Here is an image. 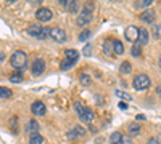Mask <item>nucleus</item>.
<instances>
[{
  "mask_svg": "<svg viewBox=\"0 0 161 144\" xmlns=\"http://www.w3.org/2000/svg\"><path fill=\"white\" fill-rule=\"evenodd\" d=\"M28 35L37 38V40H45L47 37H50V27H44V26H39V24H32L28 27Z\"/></svg>",
  "mask_w": 161,
  "mask_h": 144,
  "instance_id": "1",
  "label": "nucleus"
},
{
  "mask_svg": "<svg viewBox=\"0 0 161 144\" xmlns=\"http://www.w3.org/2000/svg\"><path fill=\"white\" fill-rule=\"evenodd\" d=\"M10 64L18 71L19 69L23 71V69H26V64H28V55L24 51H21V50H16L10 58Z\"/></svg>",
  "mask_w": 161,
  "mask_h": 144,
  "instance_id": "2",
  "label": "nucleus"
},
{
  "mask_svg": "<svg viewBox=\"0 0 161 144\" xmlns=\"http://www.w3.org/2000/svg\"><path fill=\"white\" fill-rule=\"evenodd\" d=\"M150 85H151V80H150V77L145 75V74H139V75H135V79L132 80V86L135 90H139V91L147 90Z\"/></svg>",
  "mask_w": 161,
  "mask_h": 144,
  "instance_id": "3",
  "label": "nucleus"
},
{
  "mask_svg": "<svg viewBox=\"0 0 161 144\" xmlns=\"http://www.w3.org/2000/svg\"><path fill=\"white\" fill-rule=\"evenodd\" d=\"M50 38H52L53 42H58V43H65V42L68 40L66 32H65L61 27H58V26L50 27Z\"/></svg>",
  "mask_w": 161,
  "mask_h": 144,
  "instance_id": "4",
  "label": "nucleus"
},
{
  "mask_svg": "<svg viewBox=\"0 0 161 144\" xmlns=\"http://www.w3.org/2000/svg\"><path fill=\"white\" fill-rule=\"evenodd\" d=\"M35 18H37V21H40V23H47V21H50L53 18V13H52L50 8L40 7V8H37V11H35Z\"/></svg>",
  "mask_w": 161,
  "mask_h": 144,
  "instance_id": "5",
  "label": "nucleus"
},
{
  "mask_svg": "<svg viewBox=\"0 0 161 144\" xmlns=\"http://www.w3.org/2000/svg\"><path fill=\"white\" fill-rule=\"evenodd\" d=\"M92 19H94V13L82 8V11H80L76 18V23L79 24V26H87L89 23H92Z\"/></svg>",
  "mask_w": 161,
  "mask_h": 144,
  "instance_id": "6",
  "label": "nucleus"
},
{
  "mask_svg": "<svg viewBox=\"0 0 161 144\" xmlns=\"http://www.w3.org/2000/svg\"><path fill=\"white\" fill-rule=\"evenodd\" d=\"M44 71H45V61L42 58H35L31 66L32 75H40V74H44Z\"/></svg>",
  "mask_w": 161,
  "mask_h": 144,
  "instance_id": "7",
  "label": "nucleus"
},
{
  "mask_svg": "<svg viewBox=\"0 0 161 144\" xmlns=\"http://www.w3.org/2000/svg\"><path fill=\"white\" fill-rule=\"evenodd\" d=\"M124 37L129 42H137L139 40V27L137 26H127L124 31Z\"/></svg>",
  "mask_w": 161,
  "mask_h": 144,
  "instance_id": "8",
  "label": "nucleus"
},
{
  "mask_svg": "<svg viewBox=\"0 0 161 144\" xmlns=\"http://www.w3.org/2000/svg\"><path fill=\"white\" fill-rule=\"evenodd\" d=\"M31 110H32V114H34V115H37V117H42V115H45V112H47V109H45V104H44L42 101H35V103H32Z\"/></svg>",
  "mask_w": 161,
  "mask_h": 144,
  "instance_id": "9",
  "label": "nucleus"
},
{
  "mask_svg": "<svg viewBox=\"0 0 161 144\" xmlns=\"http://www.w3.org/2000/svg\"><path fill=\"white\" fill-rule=\"evenodd\" d=\"M148 40H150V34H148L147 27H139V40H137V43L142 47V45H147Z\"/></svg>",
  "mask_w": 161,
  "mask_h": 144,
  "instance_id": "10",
  "label": "nucleus"
},
{
  "mask_svg": "<svg viewBox=\"0 0 161 144\" xmlns=\"http://www.w3.org/2000/svg\"><path fill=\"white\" fill-rule=\"evenodd\" d=\"M65 56H66V59L73 66L76 64L77 59H79V53H77V50H74V48H68V50H65Z\"/></svg>",
  "mask_w": 161,
  "mask_h": 144,
  "instance_id": "11",
  "label": "nucleus"
},
{
  "mask_svg": "<svg viewBox=\"0 0 161 144\" xmlns=\"http://www.w3.org/2000/svg\"><path fill=\"white\" fill-rule=\"evenodd\" d=\"M94 117H95L94 115V110H92L90 107H85V110L79 115V119L82 120L84 123H92V122H94Z\"/></svg>",
  "mask_w": 161,
  "mask_h": 144,
  "instance_id": "12",
  "label": "nucleus"
},
{
  "mask_svg": "<svg viewBox=\"0 0 161 144\" xmlns=\"http://www.w3.org/2000/svg\"><path fill=\"white\" fill-rule=\"evenodd\" d=\"M155 18H156V13H155L153 10H145L144 13L140 14V21H142V23H153L155 21Z\"/></svg>",
  "mask_w": 161,
  "mask_h": 144,
  "instance_id": "13",
  "label": "nucleus"
},
{
  "mask_svg": "<svg viewBox=\"0 0 161 144\" xmlns=\"http://www.w3.org/2000/svg\"><path fill=\"white\" fill-rule=\"evenodd\" d=\"M85 134V130L80 125H77V127H74V130H71L69 133H68V138H71V139H76V138H80Z\"/></svg>",
  "mask_w": 161,
  "mask_h": 144,
  "instance_id": "14",
  "label": "nucleus"
},
{
  "mask_svg": "<svg viewBox=\"0 0 161 144\" xmlns=\"http://www.w3.org/2000/svg\"><path fill=\"white\" fill-rule=\"evenodd\" d=\"M127 130H129V134H130V136H139L140 131H142V127H140L137 122H132V123H129Z\"/></svg>",
  "mask_w": 161,
  "mask_h": 144,
  "instance_id": "15",
  "label": "nucleus"
},
{
  "mask_svg": "<svg viewBox=\"0 0 161 144\" xmlns=\"http://www.w3.org/2000/svg\"><path fill=\"white\" fill-rule=\"evenodd\" d=\"M113 53H115V55H123V53H124V45H123V42L113 40Z\"/></svg>",
  "mask_w": 161,
  "mask_h": 144,
  "instance_id": "16",
  "label": "nucleus"
},
{
  "mask_svg": "<svg viewBox=\"0 0 161 144\" xmlns=\"http://www.w3.org/2000/svg\"><path fill=\"white\" fill-rule=\"evenodd\" d=\"M123 136L124 134L121 133V131H115V133H111V136H110V143L111 144H121Z\"/></svg>",
  "mask_w": 161,
  "mask_h": 144,
  "instance_id": "17",
  "label": "nucleus"
},
{
  "mask_svg": "<svg viewBox=\"0 0 161 144\" xmlns=\"http://www.w3.org/2000/svg\"><path fill=\"white\" fill-rule=\"evenodd\" d=\"M151 3H153V0H140V2H137L135 5H134V8L135 10H140V8H150L151 7Z\"/></svg>",
  "mask_w": 161,
  "mask_h": 144,
  "instance_id": "18",
  "label": "nucleus"
},
{
  "mask_svg": "<svg viewBox=\"0 0 161 144\" xmlns=\"http://www.w3.org/2000/svg\"><path fill=\"white\" fill-rule=\"evenodd\" d=\"M119 71H121V74H130L132 72V64H130L129 61H124L123 64H121V67H119Z\"/></svg>",
  "mask_w": 161,
  "mask_h": 144,
  "instance_id": "19",
  "label": "nucleus"
},
{
  "mask_svg": "<svg viewBox=\"0 0 161 144\" xmlns=\"http://www.w3.org/2000/svg\"><path fill=\"white\" fill-rule=\"evenodd\" d=\"M65 8H66L69 13H76L77 11V2H74V0H68L66 5H65Z\"/></svg>",
  "mask_w": 161,
  "mask_h": 144,
  "instance_id": "20",
  "label": "nucleus"
},
{
  "mask_svg": "<svg viewBox=\"0 0 161 144\" xmlns=\"http://www.w3.org/2000/svg\"><path fill=\"white\" fill-rule=\"evenodd\" d=\"M28 130L31 131L32 134H37V131H39V123H37V120H29Z\"/></svg>",
  "mask_w": 161,
  "mask_h": 144,
  "instance_id": "21",
  "label": "nucleus"
},
{
  "mask_svg": "<svg viewBox=\"0 0 161 144\" xmlns=\"http://www.w3.org/2000/svg\"><path fill=\"white\" fill-rule=\"evenodd\" d=\"M103 53L105 55H111L113 53V40H105V43H103Z\"/></svg>",
  "mask_w": 161,
  "mask_h": 144,
  "instance_id": "22",
  "label": "nucleus"
},
{
  "mask_svg": "<svg viewBox=\"0 0 161 144\" xmlns=\"http://www.w3.org/2000/svg\"><path fill=\"white\" fill-rule=\"evenodd\" d=\"M44 141H45V139H44V136L37 133V134H32V136H31L29 144H44Z\"/></svg>",
  "mask_w": 161,
  "mask_h": 144,
  "instance_id": "23",
  "label": "nucleus"
},
{
  "mask_svg": "<svg viewBox=\"0 0 161 144\" xmlns=\"http://www.w3.org/2000/svg\"><path fill=\"white\" fill-rule=\"evenodd\" d=\"M10 82H11V83H21V82H23L21 72H13V74L10 75Z\"/></svg>",
  "mask_w": 161,
  "mask_h": 144,
  "instance_id": "24",
  "label": "nucleus"
},
{
  "mask_svg": "<svg viewBox=\"0 0 161 144\" xmlns=\"http://www.w3.org/2000/svg\"><path fill=\"white\" fill-rule=\"evenodd\" d=\"M90 35H92V32L89 31V29H84V31L79 34V40L80 42H85V40H89V38H90Z\"/></svg>",
  "mask_w": 161,
  "mask_h": 144,
  "instance_id": "25",
  "label": "nucleus"
},
{
  "mask_svg": "<svg viewBox=\"0 0 161 144\" xmlns=\"http://www.w3.org/2000/svg\"><path fill=\"white\" fill-rule=\"evenodd\" d=\"M130 55L135 56V58H139L140 55H142V51H140V45L135 42V45H132V50H130Z\"/></svg>",
  "mask_w": 161,
  "mask_h": 144,
  "instance_id": "26",
  "label": "nucleus"
},
{
  "mask_svg": "<svg viewBox=\"0 0 161 144\" xmlns=\"http://www.w3.org/2000/svg\"><path fill=\"white\" fill-rule=\"evenodd\" d=\"M11 96V90L7 86H0V98H10Z\"/></svg>",
  "mask_w": 161,
  "mask_h": 144,
  "instance_id": "27",
  "label": "nucleus"
},
{
  "mask_svg": "<svg viewBox=\"0 0 161 144\" xmlns=\"http://www.w3.org/2000/svg\"><path fill=\"white\" fill-rule=\"evenodd\" d=\"M153 37L156 40H161V24H158V26L153 27Z\"/></svg>",
  "mask_w": 161,
  "mask_h": 144,
  "instance_id": "28",
  "label": "nucleus"
},
{
  "mask_svg": "<svg viewBox=\"0 0 161 144\" xmlns=\"http://www.w3.org/2000/svg\"><path fill=\"white\" fill-rule=\"evenodd\" d=\"M74 109H76V112H77V115H80V114L85 110V106L82 103H74Z\"/></svg>",
  "mask_w": 161,
  "mask_h": 144,
  "instance_id": "29",
  "label": "nucleus"
},
{
  "mask_svg": "<svg viewBox=\"0 0 161 144\" xmlns=\"http://www.w3.org/2000/svg\"><path fill=\"white\" fill-rule=\"evenodd\" d=\"M60 67H61V71H68V69H71V67H73V64H71V62L68 61L66 58H65L63 61H61V64H60Z\"/></svg>",
  "mask_w": 161,
  "mask_h": 144,
  "instance_id": "30",
  "label": "nucleus"
},
{
  "mask_svg": "<svg viewBox=\"0 0 161 144\" xmlns=\"http://www.w3.org/2000/svg\"><path fill=\"white\" fill-rule=\"evenodd\" d=\"M116 96H119V98H121V99H126V101H130L132 99V96L130 95H127V93H124V91H116Z\"/></svg>",
  "mask_w": 161,
  "mask_h": 144,
  "instance_id": "31",
  "label": "nucleus"
},
{
  "mask_svg": "<svg viewBox=\"0 0 161 144\" xmlns=\"http://www.w3.org/2000/svg\"><path fill=\"white\" fill-rule=\"evenodd\" d=\"M90 77L87 75V74H82V75H80V83H82V85H90Z\"/></svg>",
  "mask_w": 161,
  "mask_h": 144,
  "instance_id": "32",
  "label": "nucleus"
},
{
  "mask_svg": "<svg viewBox=\"0 0 161 144\" xmlns=\"http://www.w3.org/2000/svg\"><path fill=\"white\" fill-rule=\"evenodd\" d=\"M90 51H92V45L90 43H85L84 50H82V53H84L85 56H90Z\"/></svg>",
  "mask_w": 161,
  "mask_h": 144,
  "instance_id": "33",
  "label": "nucleus"
},
{
  "mask_svg": "<svg viewBox=\"0 0 161 144\" xmlns=\"http://www.w3.org/2000/svg\"><path fill=\"white\" fill-rule=\"evenodd\" d=\"M94 2H87V3L84 5V10H89V11H94Z\"/></svg>",
  "mask_w": 161,
  "mask_h": 144,
  "instance_id": "34",
  "label": "nucleus"
},
{
  "mask_svg": "<svg viewBox=\"0 0 161 144\" xmlns=\"http://www.w3.org/2000/svg\"><path fill=\"white\" fill-rule=\"evenodd\" d=\"M10 123H11V127H13V131L16 133V131H18V128H16V115H15V117H11Z\"/></svg>",
  "mask_w": 161,
  "mask_h": 144,
  "instance_id": "35",
  "label": "nucleus"
},
{
  "mask_svg": "<svg viewBox=\"0 0 161 144\" xmlns=\"http://www.w3.org/2000/svg\"><path fill=\"white\" fill-rule=\"evenodd\" d=\"M121 144H132V139H130L129 136H126V134H124V136H123V141H121Z\"/></svg>",
  "mask_w": 161,
  "mask_h": 144,
  "instance_id": "36",
  "label": "nucleus"
},
{
  "mask_svg": "<svg viewBox=\"0 0 161 144\" xmlns=\"http://www.w3.org/2000/svg\"><path fill=\"white\" fill-rule=\"evenodd\" d=\"M118 107H119V109H121V110H126V109H127V107H129V106H127V104L124 103V101H121V103L118 104Z\"/></svg>",
  "mask_w": 161,
  "mask_h": 144,
  "instance_id": "37",
  "label": "nucleus"
},
{
  "mask_svg": "<svg viewBox=\"0 0 161 144\" xmlns=\"http://www.w3.org/2000/svg\"><path fill=\"white\" fill-rule=\"evenodd\" d=\"M147 144H158V141H156V138H155V136H153V138H150V139H148V141H147Z\"/></svg>",
  "mask_w": 161,
  "mask_h": 144,
  "instance_id": "38",
  "label": "nucleus"
},
{
  "mask_svg": "<svg viewBox=\"0 0 161 144\" xmlns=\"http://www.w3.org/2000/svg\"><path fill=\"white\" fill-rule=\"evenodd\" d=\"M135 120H145V115H144V114H137Z\"/></svg>",
  "mask_w": 161,
  "mask_h": 144,
  "instance_id": "39",
  "label": "nucleus"
},
{
  "mask_svg": "<svg viewBox=\"0 0 161 144\" xmlns=\"http://www.w3.org/2000/svg\"><path fill=\"white\" fill-rule=\"evenodd\" d=\"M3 59H5V53H3V51H0V62L3 61Z\"/></svg>",
  "mask_w": 161,
  "mask_h": 144,
  "instance_id": "40",
  "label": "nucleus"
},
{
  "mask_svg": "<svg viewBox=\"0 0 161 144\" xmlns=\"http://www.w3.org/2000/svg\"><path fill=\"white\" fill-rule=\"evenodd\" d=\"M155 138H156V141H158V144H161V134H156V136H155Z\"/></svg>",
  "mask_w": 161,
  "mask_h": 144,
  "instance_id": "41",
  "label": "nucleus"
},
{
  "mask_svg": "<svg viewBox=\"0 0 161 144\" xmlns=\"http://www.w3.org/2000/svg\"><path fill=\"white\" fill-rule=\"evenodd\" d=\"M156 93L161 96V85H160V86H156Z\"/></svg>",
  "mask_w": 161,
  "mask_h": 144,
  "instance_id": "42",
  "label": "nucleus"
},
{
  "mask_svg": "<svg viewBox=\"0 0 161 144\" xmlns=\"http://www.w3.org/2000/svg\"><path fill=\"white\" fill-rule=\"evenodd\" d=\"M160 67H161V58H160Z\"/></svg>",
  "mask_w": 161,
  "mask_h": 144,
  "instance_id": "43",
  "label": "nucleus"
}]
</instances>
